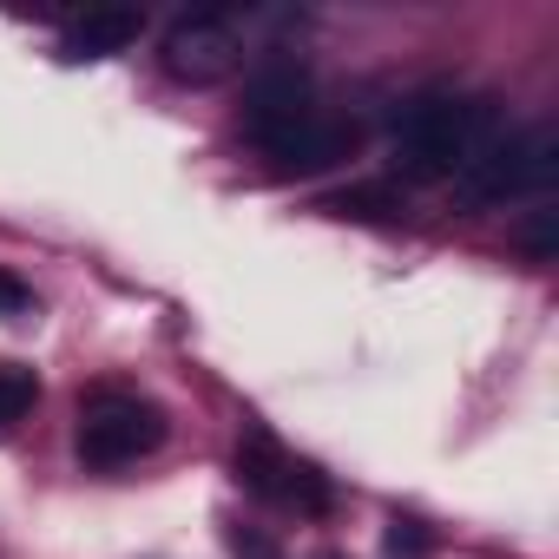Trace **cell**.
Returning <instances> with one entry per match:
<instances>
[{"mask_svg": "<svg viewBox=\"0 0 559 559\" xmlns=\"http://www.w3.org/2000/svg\"><path fill=\"white\" fill-rule=\"evenodd\" d=\"M165 441V415L139 395H93L80 408V461L86 467H126Z\"/></svg>", "mask_w": 559, "mask_h": 559, "instance_id": "3957f363", "label": "cell"}, {"mask_svg": "<svg viewBox=\"0 0 559 559\" xmlns=\"http://www.w3.org/2000/svg\"><path fill=\"white\" fill-rule=\"evenodd\" d=\"M310 119H317V106H310V73H304L297 60H276V67H263V73L250 80L243 132H250L263 152H276L290 132H304Z\"/></svg>", "mask_w": 559, "mask_h": 559, "instance_id": "277c9868", "label": "cell"}, {"mask_svg": "<svg viewBox=\"0 0 559 559\" xmlns=\"http://www.w3.org/2000/svg\"><path fill=\"white\" fill-rule=\"evenodd\" d=\"M349 145H356V126H323V119H310L304 132H290L284 145H276L270 158H276V171H323V165L349 158Z\"/></svg>", "mask_w": 559, "mask_h": 559, "instance_id": "8992f818", "label": "cell"}, {"mask_svg": "<svg viewBox=\"0 0 559 559\" xmlns=\"http://www.w3.org/2000/svg\"><path fill=\"white\" fill-rule=\"evenodd\" d=\"M284 507H297V513H330V480H323L310 461H290V480H284Z\"/></svg>", "mask_w": 559, "mask_h": 559, "instance_id": "8fae6325", "label": "cell"}, {"mask_svg": "<svg viewBox=\"0 0 559 559\" xmlns=\"http://www.w3.org/2000/svg\"><path fill=\"white\" fill-rule=\"evenodd\" d=\"M500 139H507L500 99H448V93H428V99H415V106L402 112L395 165H402L415 185H435V178L474 171Z\"/></svg>", "mask_w": 559, "mask_h": 559, "instance_id": "6da1fadb", "label": "cell"}, {"mask_svg": "<svg viewBox=\"0 0 559 559\" xmlns=\"http://www.w3.org/2000/svg\"><path fill=\"white\" fill-rule=\"evenodd\" d=\"M330 559H336V552H330Z\"/></svg>", "mask_w": 559, "mask_h": 559, "instance_id": "2e32d148", "label": "cell"}, {"mask_svg": "<svg viewBox=\"0 0 559 559\" xmlns=\"http://www.w3.org/2000/svg\"><path fill=\"white\" fill-rule=\"evenodd\" d=\"M435 552V533L421 520H389V559H428Z\"/></svg>", "mask_w": 559, "mask_h": 559, "instance_id": "4fadbf2b", "label": "cell"}, {"mask_svg": "<svg viewBox=\"0 0 559 559\" xmlns=\"http://www.w3.org/2000/svg\"><path fill=\"white\" fill-rule=\"evenodd\" d=\"M230 552L237 559H284V552H276V539H263L257 526H230Z\"/></svg>", "mask_w": 559, "mask_h": 559, "instance_id": "5bb4252c", "label": "cell"}, {"mask_svg": "<svg viewBox=\"0 0 559 559\" xmlns=\"http://www.w3.org/2000/svg\"><path fill=\"white\" fill-rule=\"evenodd\" d=\"M237 480H243L250 493H263V500H284V480H290V454L276 448L263 428H243V441H237Z\"/></svg>", "mask_w": 559, "mask_h": 559, "instance_id": "ba28073f", "label": "cell"}, {"mask_svg": "<svg viewBox=\"0 0 559 559\" xmlns=\"http://www.w3.org/2000/svg\"><path fill=\"white\" fill-rule=\"evenodd\" d=\"M237 60H243V40L217 14H185L165 34V73L185 80V86H217V80L237 73Z\"/></svg>", "mask_w": 559, "mask_h": 559, "instance_id": "5b68a950", "label": "cell"}, {"mask_svg": "<svg viewBox=\"0 0 559 559\" xmlns=\"http://www.w3.org/2000/svg\"><path fill=\"white\" fill-rule=\"evenodd\" d=\"M34 310V290L21 284L14 270H0V317H27Z\"/></svg>", "mask_w": 559, "mask_h": 559, "instance_id": "9a60e30c", "label": "cell"}, {"mask_svg": "<svg viewBox=\"0 0 559 559\" xmlns=\"http://www.w3.org/2000/svg\"><path fill=\"white\" fill-rule=\"evenodd\" d=\"M323 211L362 217V224H389V217H402V191H395V185H349V191L323 198Z\"/></svg>", "mask_w": 559, "mask_h": 559, "instance_id": "9c48e42d", "label": "cell"}, {"mask_svg": "<svg viewBox=\"0 0 559 559\" xmlns=\"http://www.w3.org/2000/svg\"><path fill=\"white\" fill-rule=\"evenodd\" d=\"M40 402V382L34 369H14V362H0V428H14L27 408Z\"/></svg>", "mask_w": 559, "mask_h": 559, "instance_id": "30bf717a", "label": "cell"}, {"mask_svg": "<svg viewBox=\"0 0 559 559\" xmlns=\"http://www.w3.org/2000/svg\"><path fill=\"white\" fill-rule=\"evenodd\" d=\"M559 178V126H533V132H507L474 171H461L467 204H500L520 191H546Z\"/></svg>", "mask_w": 559, "mask_h": 559, "instance_id": "7a4b0ae2", "label": "cell"}, {"mask_svg": "<svg viewBox=\"0 0 559 559\" xmlns=\"http://www.w3.org/2000/svg\"><path fill=\"white\" fill-rule=\"evenodd\" d=\"M520 250H526V257H539V263H546V257H552V250H559V211H533V217H526V224H520Z\"/></svg>", "mask_w": 559, "mask_h": 559, "instance_id": "7c38bea8", "label": "cell"}, {"mask_svg": "<svg viewBox=\"0 0 559 559\" xmlns=\"http://www.w3.org/2000/svg\"><path fill=\"white\" fill-rule=\"evenodd\" d=\"M139 34H145V14H132V8H99V14H86V21L67 34V60H106V53L132 47Z\"/></svg>", "mask_w": 559, "mask_h": 559, "instance_id": "52a82bcc", "label": "cell"}]
</instances>
